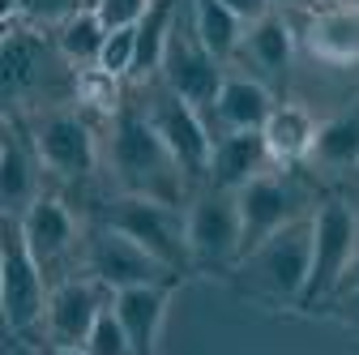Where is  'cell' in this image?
I'll use <instances>...</instances> for the list:
<instances>
[{
  "mask_svg": "<svg viewBox=\"0 0 359 355\" xmlns=\"http://www.w3.org/2000/svg\"><path fill=\"white\" fill-rule=\"evenodd\" d=\"M107 171L116 185L111 193H137L167 206H184V210L197 197V189L171 159L167 142L158 138V128L150 124L137 99H128L107 128Z\"/></svg>",
  "mask_w": 359,
  "mask_h": 355,
  "instance_id": "1",
  "label": "cell"
},
{
  "mask_svg": "<svg viewBox=\"0 0 359 355\" xmlns=\"http://www.w3.org/2000/svg\"><path fill=\"white\" fill-rule=\"evenodd\" d=\"M308 265H312V218H299L278 236H269L265 244H257L252 253H244L227 283L244 300L283 308V313H299Z\"/></svg>",
  "mask_w": 359,
  "mask_h": 355,
  "instance_id": "2",
  "label": "cell"
},
{
  "mask_svg": "<svg viewBox=\"0 0 359 355\" xmlns=\"http://www.w3.org/2000/svg\"><path fill=\"white\" fill-rule=\"evenodd\" d=\"M334 185H321L308 167H269L257 180H248L236 197H240V227H244V244L240 257L252 253L257 244H265L269 236H278L283 227L312 218L321 206V197Z\"/></svg>",
  "mask_w": 359,
  "mask_h": 355,
  "instance_id": "3",
  "label": "cell"
},
{
  "mask_svg": "<svg viewBox=\"0 0 359 355\" xmlns=\"http://www.w3.org/2000/svg\"><path fill=\"white\" fill-rule=\"evenodd\" d=\"M90 223H103L128 240H137L146 253H154L163 265H171L175 274H193V257H189V210L184 206H167L154 197L137 193H103L90 206Z\"/></svg>",
  "mask_w": 359,
  "mask_h": 355,
  "instance_id": "4",
  "label": "cell"
},
{
  "mask_svg": "<svg viewBox=\"0 0 359 355\" xmlns=\"http://www.w3.org/2000/svg\"><path fill=\"white\" fill-rule=\"evenodd\" d=\"M359 253V210L355 197H342L330 189L312 214V265H308V283L299 295V313H321L334 300L338 283L346 279L351 261Z\"/></svg>",
  "mask_w": 359,
  "mask_h": 355,
  "instance_id": "5",
  "label": "cell"
},
{
  "mask_svg": "<svg viewBox=\"0 0 359 355\" xmlns=\"http://www.w3.org/2000/svg\"><path fill=\"white\" fill-rule=\"evenodd\" d=\"M0 244H5V257H0V308H5L9 338L43 347V317H48V300H52V279L34 261L18 218H5Z\"/></svg>",
  "mask_w": 359,
  "mask_h": 355,
  "instance_id": "6",
  "label": "cell"
},
{
  "mask_svg": "<svg viewBox=\"0 0 359 355\" xmlns=\"http://www.w3.org/2000/svg\"><path fill=\"white\" fill-rule=\"evenodd\" d=\"M77 274L95 279L111 291H120V287H180L184 283V274H175L171 265H163L137 240H128L103 223L86 227V240L77 253Z\"/></svg>",
  "mask_w": 359,
  "mask_h": 355,
  "instance_id": "7",
  "label": "cell"
},
{
  "mask_svg": "<svg viewBox=\"0 0 359 355\" xmlns=\"http://www.w3.org/2000/svg\"><path fill=\"white\" fill-rule=\"evenodd\" d=\"M26 120L43 171L65 185H90L99 171V128L86 124L73 107H43Z\"/></svg>",
  "mask_w": 359,
  "mask_h": 355,
  "instance_id": "8",
  "label": "cell"
},
{
  "mask_svg": "<svg viewBox=\"0 0 359 355\" xmlns=\"http://www.w3.org/2000/svg\"><path fill=\"white\" fill-rule=\"evenodd\" d=\"M158 81L167 86L171 95H180L193 112L214 116V103H218V91H222V81H227V65L214 60L205 48H201V39L193 30V9H189V0L180 5L175 13V26H171V39H167V52H163V69H158Z\"/></svg>",
  "mask_w": 359,
  "mask_h": 355,
  "instance_id": "9",
  "label": "cell"
},
{
  "mask_svg": "<svg viewBox=\"0 0 359 355\" xmlns=\"http://www.w3.org/2000/svg\"><path fill=\"white\" fill-rule=\"evenodd\" d=\"M240 197L222 193V189H197L189 201V257H193V274H214V279H231L240 265Z\"/></svg>",
  "mask_w": 359,
  "mask_h": 355,
  "instance_id": "10",
  "label": "cell"
},
{
  "mask_svg": "<svg viewBox=\"0 0 359 355\" xmlns=\"http://www.w3.org/2000/svg\"><path fill=\"white\" fill-rule=\"evenodd\" d=\"M137 103L150 116V124L158 128V138L167 142V150L180 163V171L189 175V185L205 189V180H210V154H214V128L205 124V116L193 112L180 95H171L163 81H146V95Z\"/></svg>",
  "mask_w": 359,
  "mask_h": 355,
  "instance_id": "11",
  "label": "cell"
},
{
  "mask_svg": "<svg viewBox=\"0 0 359 355\" xmlns=\"http://www.w3.org/2000/svg\"><path fill=\"white\" fill-rule=\"evenodd\" d=\"M18 227H22V236H26L34 261L48 270L52 287H56L60 279H69V274H65V257H69V253H81V240H86L81 227H77V210H73L60 193H39V197L26 206V214L18 218Z\"/></svg>",
  "mask_w": 359,
  "mask_h": 355,
  "instance_id": "12",
  "label": "cell"
},
{
  "mask_svg": "<svg viewBox=\"0 0 359 355\" xmlns=\"http://www.w3.org/2000/svg\"><path fill=\"white\" fill-rule=\"evenodd\" d=\"M111 308V287L69 274L52 287L48 317H43V347H86L90 330L99 326V317Z\"/></svg>",
  "mask_w": 359,
  "mask_h": 355,
  "instance_id": "13",
  "label": "cell"
},
{
  "mask_svg": "<svg viewBox=\"0 0 359 355\" xmlns=\"http://www.w3.org/2000/svg\"><path fill=\"white\" fill-rule=\"evenodd\" d=\"M39 175H48L34 154L30 128L18 112H9L5 120V154H0V197H5V218H22L26 206L43 193Z\"/></svg>",
  "mask_w": 359,
  "mask_h": 355,
  "instance_id": "14",
  "label": "cell"
},
{
  "mask_svg": "<svg viewBox=\"0 0 359 355\" xmlns=\"http://www.w3.org/2000/svg\"><path fill=\"white\" fill-rule=\"evenodd\" d=\"M244 60H248V73L261 77L278 99H287V77H291V60H295V30H291V18L287 13H269L261 18L257 26L244 30Z\"/></svg>",
  "mask_w": 359,
  "mask_h": 355,
  "instance_id": "15",
  "label": "cell"
},
{
  "mask_svg": "<svg viewBox=\"0 0 359 355\" xmlns=\"http://www.w3.org/2000/svg\"><path fill=\"white\" fill-rule=\"evenodd\" d=\"M48 30H34L22 22H5V69H0V95L5 107L18 112L22 99H34V86L43 77V60H48Z\"/></svg>",
  "mask_w": 359,
  "mask_h": 355,
  "instance_id": "16",
  "label": "cell"
},
{
  "mask_svg": "<svg viewBox=\"0 0 359 355\" xmlns=\"http://www.w3.org/2000/svg\"><path fill=\"white\" fill-rule=\"evenodd\" d=\"M278 95L252 73H227L218 91V103H214V116H210V128L214 138L218 133H261L269 112H274Z\"/></svg>",
  "mask_w": 359,
  "mask_h": 355,
  "instance_id": "17",
  "label": "cell"
},
{
  "mask_svg": "<svg viewBox=\"0 0 359 355\" xmlns=\"http://www.w3.org/2000/svg\"><path fill=\"white\" fill-rule=\"evenodd\" d=\"M171 291L175 287H120V291H111V313L124 326L133 355H158Z\"/></svg>",
  "mask_w": 359,
  "mask_h": 355,
  "instance_id": "18",
  "label": "cell"
},
{
  "mask_svg": "<svg viewBox=\"0 0 359 355\" xmlns=\"http://www.w3.org/2000/svg\"><path fill=\"white\" fill-rule=\"evenodd\" d=\"M308 171L317 180H342V175H359V95L330 120H321L317 146H312Z\"/></svg>",
  "mask_w": 359,
  "mask_h": 355,
  "instance_id": "19",
  "label": "cell"
},
{
  "mask_svg": "<svg viewBox=\"0 0 359 355\" xmlns=\"http://www.w3.org/2000/svg\"><path fill=\"white\" fill-rule=\"evenodd\" d=\"M317 133H321V120L308 107H299L291 99H278L274 112H269V120H265V128H261L269 163L274 167H308L312 146H317Z\"/></svg>",
  "mask_w": 359,
  "mask_h": 355,
  "instance_id": "20",
  "label": "cell"
},
{
  "mask_svg": "<svg viewBox=\"0 0 359 355\" xmlns=\"http://www.w3.org/2000/svg\"><path fill=\"white\" fill-rule=\"evenodd\" d=\"M269 150L261 133H218L214 138V154H210V180L205 189H222V193H240L248 180H257L261 171H269Z\"/></svg>",
  "mask_w": 359,
  "mask_h": 355,
  "instance_id": "21",
  "label": "cell"
},
{
  "mask_svg": "<svg viewBox=\"0 0 359 355\" xmlns=\"http://www.w3.org/2000/svg\"><path fill=\"white\" fill-rule=\"evenodd\" d=\"M304 43L317 60L355 69L359 65V5H330V9L308 13Z\"/></svg>",
  "mask_w": 359,
  "mask_h": 355,
  "instance_id": "22",
  "label": "cell"
},
{
  "mask_svg": "<svg viewBox=\"0 0 359 355\" xmlns=\"http://www.w3.org/2000/svg\"><path fill=\"white\" fill-rule=\"evenodd\" d=\"M128 103L124 95V81L111 77L107 69H77L69 81V107L95 128H111V120L120 116V107Z\"/></svg>",
  "mask_w": 359,
  "mask_h": 355,
  "instance_id": "23",
  "label": "cell"
},
{
  "mask_svg": "<svg viewBox=\"0 0 359 355\" xmlns=\"http://www.w3.org/2000/svg\"><path fill=\"white\" fill-rule=\"evenodd\" d=\"M189 9H193V30L201 39V48L222 60V65H231L244 48V22L222 5V0H189Z\"/></svg>",
  "mask_w": 359,
  "mask_h": 355,
  "instance_id": "24",
  "label": "cell"
},
{
  "mask_svg": "<svg viewBox=\"0 0 359 355\" xmlns=\"http://www.w3.org/2000/svg\"><path fill=\"white\" fill-rule=\"evenodd\" d=\"M52 43H56V56L73 69H95L103 60V43H107V26L99 22L95 9H86L77 18H69L65 26L52 30Z\"/></svg>",
  "mask_w": 359,
  "mask_h": 355,
  "instance_id": "25",
  "label": "cell"
},
{
  "mask_svg": "<svg viewBox=\"0 0 359 355\" xmlns=\"http://www.w3.org/2000/svg\"><path fill=\"white\" fill-rule=\"evenodd\" d=\"M86 9H95V0H9V22L34 26V30H56Z\"/></svg>",
  "mask_w": 359,
  "mask_h": 355,
  "instance_id": "26",
  "label": "cell"
},
{
  "mask_svg": "<svg viewBox=\"0 0 359 355\" xmlns=\"http://www.w3.org/2000/svg\"><path fill=\"white\" fill-rule=\"evenodd\" d=\"M133 60H137V26L107 30V43H103V60H99V69H107L111 77L128 81V73H133Z\"/></svg>",
  "mask_w": 359,
  "mask_h": 355,
  "instance_id": "27",
  "label": "cell"
},
{
  "mask_svg": "<svg viewBox=\"0 0 359 355\" xmlns=\"http://www.w3.org/2000/svg\"><path fill=\"white\" fill-rule=\"evenodd\" d=\"M81 351H86V355H133V342H128V334H124V326L116 321L111 308L99 317V326L90 330V338H86Z\"/></svg>",
  "mask_w": 359,
  "mask_h": 355,
  "instance_id": "28",
  "label": "cell"
},
{
  "mask_svg": "<svg viewBox=\"0 0 359 355\" xmlns=\"http://www.w3.org/2000/svg\"><path fill=\"white\" fill-rule=\"evenodd\" d=\"M95 13L107 30H124L150 13V0H95Z\"/></svg>",
  "mask_w": 359,
  "mask_h": 355,
  "instance_id": "29",
  "label": "cell"
},
{
  "mask_svg": "<svg viewBox=\"0 0 359 355\" xmlns=\"http://www.w3.org/2000/svg\"><path fill=\"white\" fill-rule=\"evenodd\" d=\"M325 317H334L342 330H351V334H359V287H346V291H338L325 308H321Z\"/></svg>",
  "mask_w": 359,
  "mask_h": 355,
  "instance_id": "30",
  "label": "cell"
},
{
  "mask_svg": "<svg viewBox=\"0 0 359 355\" xmlns=\"http://www.w3.org/2000/svg\"><path fill=\"white\" fill-rule=\"evenodd\" d=\"M222 5H227L244 26H257L261 18H269L274 13V0H222Z\"/></svg>",
  "mask_w": 359,
  "mask_h": 355,
  "instance_id": "31",
  "label": "cell"
},
{
  "mask_svg": "<svg viewBox=\"0 0 359 355\" xmlns=\"http://www.w3.org/2000/svg\"><path fill=\"white\" fill-rule=\"evenodd\" d=\"M334 0H274V9L283 13H295V9H308V13H317V9H330Z\"/></svg>",
  "mask_w": 359,
  "mask_h": 355,
  "instance_id": "32",
  "label": "cell"
},
{
  "mask_svg": "<svg viewBox=\"0 0 359 355\" xmlns=\"http://www.w3.org/2000/svg\"><path fill=\"white\" fill-rule=\"evenodd\" d=\"M5 355H43L39 342H22V338H9V351Z\"/></svg>",
  "mask_w": 359,
  "mask_h": 355,
  "instance_id": "33",
  "label": "cell"
},
{
  "mask_svg": "<svg viewBox=\"0 0 359 355\" xmlns=\"http://www.w3.org/2000/svg\"><path fill=\"white\" fill-rule=\"evenodd\" d=\"M346 287H359V253H355V261H351V270H346V279L338 283V291H346ZM334 291V295H338Z\"/></svg>",
  "mask_w": 359,
  "mask_h": 355,
  "instance_id": "34",
  "label": "cell"
},
{
  "mask_svg": "<svg viewBox=\"0 0 359 355\" xmlns=\"http://www.w3.org/2000/svg\"><path fill=\"white\" fill-rule=\"evenodd\" d=\"M43 355H86L81 347H43Z\"/></svg>",
  "mask_w": 359,
  "mask_h": 355,
  "instance_id": "35",
  "label": "cell"
},
{
  "mask_svg": "<svg viewBox=\"0 0 359 355\" xmlns=\"http://www.w3.org/2000/svg\"><path fill=\"white\" fill-rule=\"evenodd\" d=\"M355 210H359V193H355Z\"/></svg>",
  "mask_w": 359,
  "mask_h": 355,
  "instance_id": "36",
  "label": "cell"
},
{
  "mask_svg": "<svg viewBox=\"0 0 359 355\" xmlns=\"http://www.w3.org/2000/svg\"><path fill=\"white\" fill-rule=\"evenodd\" d=\"M346 5H359V0H346Z\"/></svg>",
  "mask_w": 359,
  "mask_h": 355,
  "instance_id": "37",
  "label": "cell"
}]
</instances>
